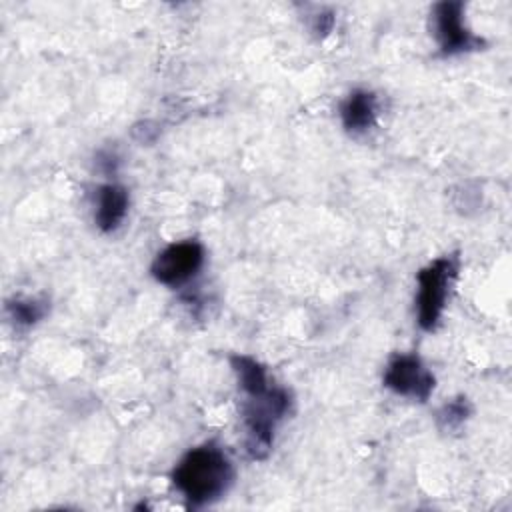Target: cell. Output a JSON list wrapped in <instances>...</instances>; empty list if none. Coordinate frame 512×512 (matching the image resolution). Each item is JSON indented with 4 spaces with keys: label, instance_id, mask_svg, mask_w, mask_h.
I'll return each mask as SVG.
<instances>
[{
    "label": "cell",
    "instance_id": "6da1fadb",
    "mask_svg": "<svg viewBox=\"0 0 512 512\" xmlns=\"http://www.w3.org/2000/svg\"><path fill=\"white\" fill-rule=\"evenodd\" d=\"M234 464L214 442L188 450L172 470V484L188 508H204L220 500L234 482Z\"/></svg>",
    "mask_w": 512,
    "mask_h": 512
},
{
    "label": "cell",
    "instance_id": "7a4b0ae2",
    "mask_svg": "<svg viewBox=\"0 0 512 512\" xmlns=\"http://www.w3.org/2000/svg\"><path fill=\"white\" fill-rule=\"evenodd\" d=\"M292 396L286 388L270 384L264 392L246 396L244 416V450L252 460H266L274 446L278 422L290 412Z\"/></svg>",
    "mask_w": 512,
    "mask_h": 512
},
{
    "label": "cell",
    "instance_id": "3957f363",
    "mask_svg": "<svg viewBox=\"0 0 512 512\" xmlns=\"http://www.w3.org/2000/svg\"><path fill=\"white\" fill-rule=\"evenodd\" d=\"M460 266L458 254H446L424 266L418 276L416 292V322L424 332H434L444 314L452 284Z\"/></svg>",
    "mask_w": 512,
    "mask_h": 512
},
{
    "label": "cell",
    "instance_id": "277c9868",
    "mask_svg": "<svg viewBox=\"0 0 512 512\" xmlns=\"http://www.w3.org/2000/svg\"><path fill=\"white\" fill-rule=\"evenodd\" d=\"M204 266V246L198 240H180L168 244L156 254L150 264V274L156 282L178 288L190 282Z\"/></svg>",
    "mask_w": 512,
    "mask_h": 512
},
{
    "label": "cell",
    "instance_id": "5b68a950",
    "mask_svg": "<svg viewBox=\"0 0 512 512\" xmlns=\"http://www.w3.org/2000/svg\"><path fill=\"white\" fill-rule=\"evenodd\" d=\"M432 30L442 56H456L478 50L484 40L464 24V4L460 0L438 2L432 10Z\"/></svg>",
    "mask_w": 512,
    "mask_h": 512
},
{
    "label": "cell",
    "instance_id": "8992f818",
    "mask_svg": "<svg viewBox=\"0 0 512 512\" xmlns=\"http://www.w3.org/2000/svg\"><path fill=\"white\" fill-rule=\"evenodd\" d=\"M382 382L394 394L418 402H426L436 386L434 374L416 354H394L384 368Z\"/></svg>",
    "mask_w": 512,
    "mask_h": 512
},
{
    "label": "cell",
    "instance_id": "52a82bcc",
    "mask_svg": "<svg viewBox=\"0 0 512 512\" xmlns=\"http://www.w3.org/2000/svg\"><path fill=\"white\" fill-rule=\"evenodd\" d=\"M130 204L128 190L118 182L102 184L96 192V210H94V222L96 228L104 234L114 232L126 218Z\"/></svg>",
    "mask_w": 512,
    "mask_h": 512
},
{
    "label": "cell",
    "instance_id": "ba28073f",
    "mask_svg": "<svg viewBox=\"0 0 512 512\" xmlns=\"http://www.w3.org/2000/svg\"><path fill=\"white\" fill-rule=\"evenodd\" d=\"M378 98L370 90H352L340 104L342 126L350 134H364L376 124Z\"/></svg>",
    "mask_w": 512,
    "mask_h": 512
},
{
    "label": "cell",
    "instance_id": "9c48e42d",
    "mask_svg": "<svg viewBox=\"0 0 512 512\" xmlns=\"http://www.w3.org/2000/svg\"><path fill=\"white\" fill-rule=\"evenodd\" d=\"M230 364H232V370L236 374L238 386L244 392V396L260 394L272 384L266 368L252 356L234 354V356H230Z\"/></svg>",
    "mask_w": 512,
    "mask_h": 512
},
{
    "label": "cell",
    "instance_id": "30bf717a",
    "mask_svg": "<svg viewBox=\"0 0 512 512\" xmlns=\"http://www.w3.org/2000/svg\"><path fill=\"white\" fill-rule=\"evenodd\" d=\"M6 314L16 328H30L48 314L44 298H14L6 302Z\"/></svg>",
    "mask_w": 512,
    "mask_h": 512
},
{
    "label": "cell",
    "instance_id": "8fae6325",
    "mask_svg": "<svg viewBox=\"0 0 512 512\" xmlns=\"http://www.w3.org/2000/svg\"><path fill=\"white\" fill-rule=\"evenodd\" d=\"M470 416H472L470 400L466 396H456L440 406V410L436 412V422H438L440 430L456 432L466 424V420Z\"/></svg>",
    "mask_w": 512,
    "mask_h": 512
},
{
    "label": "cell",
    "instance_id": "7c38bea8",
    "mask_svg": "<svg viewBox=\"0 0 512 512\" xmlns=\"http://www.w3.org/2000/svg\"><path fill=\"white\" fill-rule=\"evenodd\" d=\"M310 30L316 38H324L332 28H334V14L330 10H316L312 16H310Z\"/></svg>",
    "mask_w": 512,
    "mask_h": 512
},
{
    "label": "cell",
    "instance_id": "4fadbf2b",
    "mask_svg": "<svg viewBox=\"0 0 512 512\" xmlns=\"http://www.w3.org/2000/svg\"><path fill=\"white\" fill-rule=\"evenodd\" d=\"M96 164L104 174H114L118 168V154L114 150H100L96 156Z\"/></svg>",
    "mask_w": 512,
    "mask_h": 512
}]
</instances>
